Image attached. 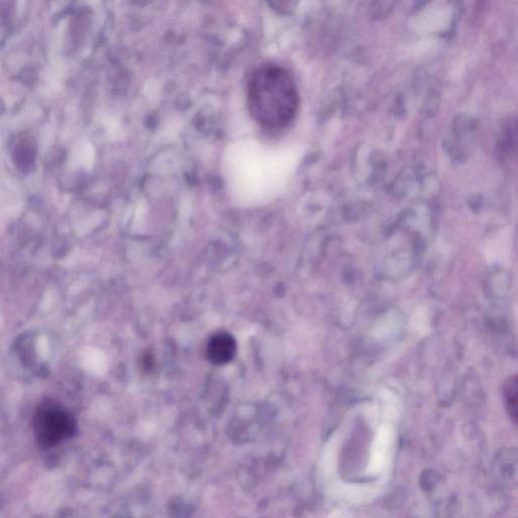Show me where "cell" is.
<instances>
[{
    "label": "cell",
    "mask_w": 518,
    "mask_h": 518,
    "mask_svg": "<svg viewBox=\"0 0 518 518\" xmlns=\"http://www.w3.org/2000/svg\"><path fill=\"white\" fill-rule=\"evenodd\" d=\"M34 427L41 446H52L72 435L74 421L63 409L48 405L37 414Z\"/></svg>",
    "instance_id": "cell-2"
},
{
    "label": "cell",
    "mask_w": 518,
    "mask_h": 518,
    "mask_svg": "<svg viewBox=\"0 0 518 518\" xmlns=\"http://www.w3.org/2000/svg\"><path fill=\"white\" fill-rule=\"evenodd\" d=\"M506 393L509 411L513 417L517 418V383L511 384V385L509 384Z\"/></svg>",
    "instance_id": "cell-4"
},
{
    "label": "cell",
    "mask_w": 518,
    "mask_h": 518,
    "mask_svg": "<svg viewBox=\"0 0 518 518\" xmlns=\"http://www.w3.org/2000/svg\"><path fill=\"white\" fill-rule=\"evenodd\" d=\"M236 351V341L225 332L215 334L207 345V358L216 366L229 364L234 358Z\"/></svg>",
    "instance_id": "cell-3"
},
{
    "label": "cell",
    "mask_w": 518,
    "mask_h": 518,
    "mask_svg": "<svg viewBox=\"0 0 518 518\" xmlns=\"http://www.w3.org/2000/svg\"><path fill=\"white\" fill-rule=\"evenodd\" d=\"M247 103L250 114L261 126L282 129L298 113L299 92L286 69L267 65L252 74L248 83Z\"/></svg>",
    "instance_id": "cell-1"
}]
</instances>
